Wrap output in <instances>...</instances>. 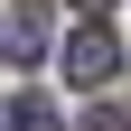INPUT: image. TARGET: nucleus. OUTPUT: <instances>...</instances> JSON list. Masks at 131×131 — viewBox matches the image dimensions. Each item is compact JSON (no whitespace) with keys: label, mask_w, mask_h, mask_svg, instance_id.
<instances>
[{"label":"nucleus","mask_w":131,"mask_h":131,"mask_svg":"<svg viewBox=\"0 0 131 131\" xmlns=\"http://www.w3.org/2000/svg\"><path fill=\"white\" fill-rule=\"evenodd\" d=\"M84 131H122V112H112V103H94V112H84Z\"/></svg>","instance_id":"obj_4"},{"label":"nucleus","mask_w":131,"mask_h":131,"mask_svg":"<svg viewBox=\"0 0 131 131\" xmlns=\"http://www.w3.org/2000/svg\"><path fill=\"white\" fill-rule=\"evenodd\" d=\"M112 75H122V47H112V28H75V38H66V84H94V94H103L112 84Z\"/></svg>","instance_id":"obj_1"},{"label":"nucleus","mask_w":131,"mask_h":131,"mask_svg":"<svg viewBox=\"0 0 131 131\" xmlns=\"http://www.w3.org/2000/svg\"><path fill=\"white\" fill-rule=\"evenodd\" d=\"M9 131H66V122H56L47 94H19V103H9Z\"/></svg>","instance_id":"obj_3"},{"label":"nucleus","mask_w":131,"mask_h":131,"mask_svg":"<svg viewBox=\"0 0 131 131\" xmlns=\"http://www.w3.org/2000/svg\"><path fill=\"white\" fill-rule=\"evenodd\" d=\"M0 131H9V112H0Z\"/></svg>","instance_id":"obj_5"},{"label":"nucleus","mask_w":131,"mask_h":131,"mask_svg":"<svg viewBox=\"0 0 131 131\" xmlns=\"http://www.w3.org/2000/svg\"><path fill=\"white\" fill-rule=\"evenodd\" d=\"M0 47H9V56H47V9H38V0H28L9 28H0Z\"/></svg>","instance_id":"obj_2"},{"label":"nucleus","mask_w":131,"mask_h":131,"mask_svg":"<svg viewBox=\"0 0 131 131\" xmlns=\"http://www.w3.org/2000/svg\"><path fill=\"white\" fill-rule=\"evenodd\" d=\"M84 9H103V0H84Z\"/></svg>","instance_id":"obj_6"}]
</instances>
